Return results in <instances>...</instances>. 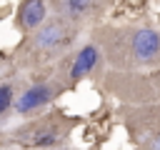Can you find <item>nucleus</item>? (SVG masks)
Returning <instances> with one entry per match:
<instances>
[{
  "label": "nucleus",
  "mask_w": 160,
  "mask_h": 150,
  "mask_svg": "<svg viewBox=\"0 0 160 150\" xmlns=\"http://www.w3.org/2000/svg\"><path fill=\"white\" fill-rule=\"evenodd\" d=\"M90 40L100 48L110 70L140 72L160 68V30L152 25H95L90 30Z\"/></svg>",
  "instance_id": "obj_1"
},
{
  "label": "nucleus",
  "mask_w": 160,
  "mask_h": 150,
  "mask_svg": "<svg viewBox=\"0 0 160 150\" xmlns=\"http://www.w3.org/2000/svg\"><path fill=\"white\" fill-rule=\"evenodd\" d=\"M80 30L82 28H78V25L50 12V18H45L32 32L25 35L20 48L15 50V62L20 68H28V70H35V72L55 68L72 50Z\"/></svg>",
  "instance_id": "obj_2"
},
{
  "label": "nucleus",
  "mask_w": 160,
  "mask_h": 150,
  "mask_svg": "<svg viewBox=\"0 0 160 150\" xmlns=\"http://www.w3.org/2000/svg\"><path fill=\"white\" fill-rule=\"evenodd\" d=\"M102 88L120 102L142 105V102H160V68L158 70H140V72H120L108 70L102 75Z\"/></svg>",
  "instance_id": "obj_3"
},
{
  "label": "nucleus",
  "mask_w": 160,
  "mask_h": 150,
  "mask_svg": "<svg viewBox=\"0 0 160 150\" xmlns=\"http://www.w3.org/2000/svg\"><path fill=\"white\" fill-rule=\"evenodd\" d=\"M72 122L75 120L65 118L60 110H52V112L38 115L30 122L12 130L10 140H15L18 145H25V148H32V150H50V148H58L65 142V138L72 130Z\"/></svg>",
  "instance_id": "obj_4"
},
{
  "label": "nucleus",
  "mask_w": 160,
  "mask_h": 150,
  "mask_svg": "<svg viewBox=\"0 0 160 150\" xmlns=\"http://www.w3.org/2000/svg\"><path fill=\"white\" fill-rule=\"evenodd\" d=\"M120 118L135 150H160V102H122Z\"/></svg>",
  "instance_id": "obj_5"
},
{
  "label": "nucleus",
  "mask_w": 160,
  "mask_h": 150,
  "mask_svg": "<svg viewBox=\"0 0 160 150\" xmlns=\"http://www.w3.org/2000/svg\"><path fill=\"white\" fill-rule=\"evenodd\" d=\"M102 55H100V48L88 40L82 42L80 48L70 50L58 65H55V80L62 85V88H72L78 85L80 80L85 78H95L100 70H102Z\"/></svg>",
  "instance_id": "obj_6"
},
{
  "label": "nucleus",
  "mask_w": 160,
  "mask_h": 150,
  "mask_svg": "<svg viewBox=\"0 0 160 150\" xmlns=\"http://www.w3.org/2000/svg\"><path fill=\"white\" fill-rule=\"evenodd\" d=\"M110 5H112V0H48V8L52 15L68 20L78 28L98 22L108 12Z\"/></svg>",
  "instance_id": "obj_7"
},
{
  "label": "nucleus",
  "mask_w": 160,
  "mask_h": 150,
  "mask_svg": "<svg viewBox=\"0 0 160 150\" xmlns=\"http://www.w3.org/2000/svg\"><path fill=\"white\" fill-rule=\"evenodd\" d=\"M65 88L55 80V78H45V80H38L32 85H28L18 100H12V110L18 115H38L42 108H48L50 102L58 100V95L62 92Z\"/></svg>",
  "instance_id": "obj_8"
},
{
  "label": "nucleus",
  "mask_w": 160,
  "mask_h": 150,
  "mask_svg": "<svg viewBox=\"0 0 160 150\" xmlns=\"http://www.w3.org/2000/svg\"><path fill=\"white\" fill-rule=\"evenodd\" d=\"M48 18V0H22L15 12V28L20 32H32Z\"/></svg>",
  "instance_id": "obj_9"
},
{
  "label": "nucleus",
  "mask_w": 160,
  "mask_h": 150,
  "mask_svg": "<svg viewBox=\"0 0 160 150\" xmlns=\"http://www.w3.org/2000/svg\"><path fill=\"white\" fill-rule=\"evenodd\" d=\"M12 100H15V85L12 82H0V118L10 110Z\"/></svg>",
  "instance_id": "obj_10"
},
{
  "label": "nucleus",
  "mask_w": 160,
  "mask_h": 150,
  "mask_svg": "<svg viewBox=\"0 0 160 150\" xmlns=\"http://www.w3.org/2000/svg\"><path fill=\"white\" fill-rule=\"evenodd\" d=\"M2 65H5V52H0V70H2Z\"/></svg>",
  "instance_id": "obj_11"
}]
</instances>
